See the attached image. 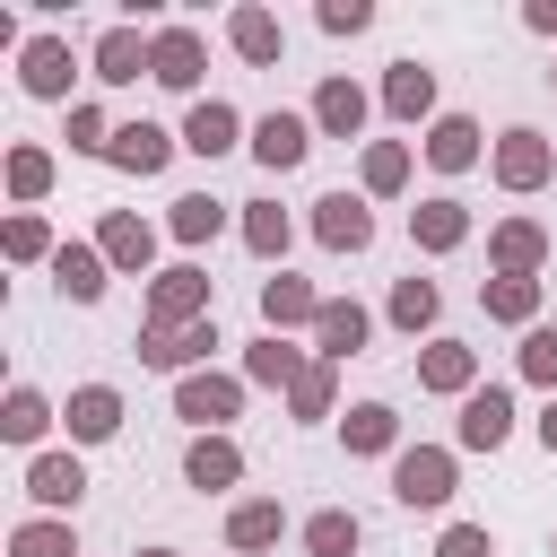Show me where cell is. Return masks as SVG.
I'll return each mask as SVG.
<instances>
[{
  "instance_id": "obj_40",
  "label": "cell",
  "mask_w": 557,
  "mask_h": 557,
  "mask_svg": "<svg viewBox=\"0 0 557 557\" xmlns=\"http://www.w3.org/2000/svg\"><path fill=\"white\" fill-rule=\"evenodd\" d=\"M296 540H305V557H357V540H366V531H357V513H348V505H322V513H305V531H296Z\"/></svg>"
},
{
  "instance_id": "obj_30",
  "label": "cell",
  "mask_w": 557,
  "mask_h": 557,
  "mask_svg": "<svg viewBox=\"0 0 557 557\" xmlns=\"http://www.w3.org/2000/svg\"><path fill=\"white\" fill-rule=\"evenodd\" d=\"M235 235H244V252H252V261H270V270H287V244H296V218H287L278 200H235Z\"/></svg>"
},
{
  "instance_id": "obj_7",
  "label": "cell",
  "mask_w": 557,
  "mask_h": 557,
  "mask_svg": "<svg viewBox=\"0 0 557 557\" xmlns=\"http://www.w3.org/2000/svg\"><path fill=\"white\" fill-rule=\"evenodd\" d=\"M209 348H226V339H218V313H209V322H183V331L139 322V366H157V374H174V383H183V374H200V366H209Z\"/></svg>"
},
{
  "instance_id": "obj_27",
  "label": "cell",
  "mask_w": 557,
  "mask_h": 557,
  "mask_svg": "<svg viewBox=\"0 0 557 557\" xmlns=\"http://www.w3.org/2000/svg\"><path fill=\"white\" fill-rule=\"evenodd\" d=\"M87 78H104V87H139V78H148V35H139V26H104V35L87 44Z\"/></svg>"
},
{
  "instance_id": "obj_8",
  "label": "cell",
  "mask_w": 557,
  "mask_h": 557,
  "mask_svg": "<svg viewBox=\"0 0 557 557\" xmlns=\"http://www.w3.org/2000/svg\"><path fill=\"white\" fill-rule=\"evenodd\" d=\"M313 139H322V131H313V113H287V104H278V113H261V122H252V139H244V148H252V165H261V174H296V165L313 157Z\"/></svg>"
},
{
  "instance_id": "obj_17",
  "label": "cell",
  "mask_w": 557,
  "mask_h": 557,
  "mask_svg": "<svg viewBox=\"0 0 557 557\" xmlns=\"http://www.w3.org/2000/svg\"><path fill=\"white\" fill-rule=\"evenodd\" d=\"M409 244H418L426 261L461 252V244H470V200H461V191H426V200L409 209Z\"/></svg>"
},
{
  "instance_id": "obj_34",
  "label": "cell",
  "mask_w": 557,
  "mask_h": 557,
  "mask_svg": "<svg viewBox=\"0 0 557 557\" xmlns=\"http://www.w3.org/2000/svg\"><path fill=\"white\" fill-rule=\"evenodd\" d=\"M278 540H287L278 496H235V505H226V548H235V557H261V548H278Z\"/></svg>"
},
{
  "instance_id": "obj_22",
  "label": "cell",
  "mask_w": 557,
  "mask_h": 557,
  "mask_svg": "<svg viewBox=\"0 0 557 557\" xmlns=\"http://www.w3.org/2000/svg\"><path fill=\"white\" fill-rule=\"evenodd\" d=\"M487 270L540 278V270H548V226H540V218H496V226H487Z\"/></svg>"
},
{
  "instance_id": "obj_25",
  "label": "cell",
  "mask_w": 557,
  "mask_h": 557,
  "mask_svg": "<svg viewBox=\"0 0 557 557\" xmlns=\"http://www.w3.org/2000/svg\"><path fill=\"white\" fill-rule=\"evenodd\" d=\"M183 487H200V496L244 487V444H235V435H191V444H183Z\"/></svg>"
},
{
  "instance_id": "obj_5",
  "label": "cell",
  "mask_w": 557,
  "mask_h": 557,
  "mask_svg": "<svg viewBox=\"0 0 557 557\" xmlns=\"http://www.w3.org/2000/svg\"><path fill=\"white\" fill-rule=\"evenodd\" d=\"M200 70H209L200 26H148V78H157L165 96H191V104H200Z\"/></svg>"
},
{
  "instance_id": "obj_20",
  "label": "cell",
  "mask_w": 557,
  "mask_h": 557,
  "mask_svg": "<svg viewBox=\"0 0 557 557\" xmlns=\"http://www.w3.org/2000/svg\"><path fill=\"white\" fill-rule=\"evenodd\" d=\"M374 104H383L392 122H409V131H426V122L444 113V104H435V70H426V61H392V70H383V87H374Z\"/></svg>"
},
{
  "instance_id": "obj_38",
  "label": "cell",
  "mask_w": 557,
  "mask_h": 557,
  "mask_svg": "<svg viewBox=\"0 0 557 557\" xmlns=\"http://www.w3.org/2000/svg\"><path fill=\"white\" fill-rule=\"evenodd\" d=\"M52 426H61V409H52V400H44V392H35V383H9V400H0V435H9V444H26V453H35V444H44V435H52Z\"/></svg>"
},
{
  "instance_id": "obj_24",
  "label": "cell",
  "mask_w": 557,
  "mask_h": 557,
  "mask_svg": "<svg viewBox=\"0 0 557 557\" xmlns=\"http://www.w3.org/2000/svg\"><path fill=\"white\" fill-rule=\"evenodd\" d=\"M540 305H548V278H505V270L479 278V313L505 331H540Z\"/></svg>"
},
{
  "instance_id": "obj_13",
  "label": "cell",
  "mask_w": 557,
  "mask_h": 557,
  "mask_svg": "<svg viewBox=\"0 0 557 557\" xmlns=\"http://www.w3.org/2000/svg\"><path fill=\"white\" fill-rule=\"evenodd\" d=\"M487 148H496V139H487L470 113H435V122L418 131V157H426L435 174H470V165H487Z\"/></svg>"
},
{
  "instance_id": "obj_15",
  "label": "cell",
  "mask_w": 557,
  "mask_h": 557,
  "mask_svg": "<svg viewBox=\"0 0 557 557\" xmlns=\"http://www.w3.org/2000/svg\"><path fill=\"white\" fill-rule=\"evenodd\" d=\"M305 113H313V131H322V139H366V122H374V96H366L348 70H331V78L313 87V104H305Z\"/></svg>"
},
{
  "instance_id": "obj_37",
  "label": "cell",
  "mask_w": 557,
  "mask_h": 557,
  "mask_svg": "<svg viewBox=\"0 0 557 557\" xmlns=\"http://www.w3.org/2000/svg\"><path fill=\"white\" fill-rule=\"evenodd\" d=\"M0 252H9L17 270H52V252H61V235L44 226V209H9V218H0Z\"/></svg>"
},
{
  "instance_id": "obj_3",
  "label": "cell",
  "mask_w": 557,
  "mask_h": 557,
  "mask_svg": "<svg viewBox=\"0 0 557 557\" xmlns=\"http://www.w3.org/2000/svg\"><path fill=\"white\" fill-rule=\"evenodd\" d=\"M244 374H218V366H200V374H183L174 383V418L191 426V435H226L235 418H244Z\"/></svg>"
},
{
  "instance_id": "obj_28",
  "label": "cell",
  "mask_w": 557,
  "mask_h": 557,
  "mask_svg": "<svg viewBox=\"0 0 557 557\" xmlns=\"http://www.w3.org/2000/svg\"><path fill=\"white\" fill-rule=\"evenodd\" d=\"M409 174H418V148H409V139H366V148H357V191H366V200H400Z\"/></svg>"
},
{
  "instance_id": "obj_46",
  "label": "cell",
  "mask_w": 557,
  "mask_h": 557,
  "mask_svg": "<svg viewBox=\"0 0 557 557\" xmlns=\"http://www.w3.org/2000/svg\"><path fill=\"white\" fill-rule=\"evenodd\" d=\"M522 26H531V35H548V44H557V0H522Z\"/></svg>"
},
{
  "instance_id": "obj_41",
  "label": "cell",
  "mask_w": 557,
  "mask_h": 557,
  "mask_svg": "<svg viewBox=\"0 0 557 557\" xmlns=\"http://www.w3.org/2000/svg\"><path fill=\"white\" fill-rule=\"evenodd\" d=\"M9 557H78V531H70V513H26V522L9 531Z\"/></svg>"
},
{
  "instance_id": "obj_23",
  "label": "cell",
  "mask_w": 557,
  "mask_h": 557,
  "mask_svg": "<svg viewBox=\"0 0 557 557\" xmlns=\"http://www.w3.org/2000/svg\"><path fill=\"white\" fill-rule=\"evenodd\" d=\"M122 418H131V409H122V392H113V383H78V392L61 400L70 453H78V444H113V435H122Z\"/></svg>"
},
{
  "instance_id": "obj_18",
  "label": "cell",
  "mask_w": 557,
  "mask_h": 557,
  "mask_svg": "<svg viewBox=\"0 0 557 557\" xmlns=\"http://www.w3.org/2000/svg\"><path fill=\"white\" fill-rule=\"evenodd\" d=\"M322 305H331V296H322L313 278H296V270H270V278H261V331H278V339H287V331H313Z\"/></svg>"
},
{
  "instance_id": "obj_4",
  "label": "cell",
  "mask_w": 557,
  "mask_h": 557,
  "mask_svg": "<svg viewBox=\"0 0 557 557\" xmlns=\"http://www.w3.org/2000/svg\"><path fill=\"white\" fill-rule=\"evenodd\" d=\"M209 305H218V278H209L200 261H165V270L148 278V322H157V331L209 322Z\"/></svg>"
},
{
  "instance_id": "obj_10",
  "label": "cell",
  "mask_w": 557,
  "mask_h": 557,
  "mask_svg": "<svg viewBox=\"0 0 557 557\" xmlns=\"http://www.w3.org/2000/svg\"><path fill=\"white\" fill-rule=\"evenodd\" d=\"M96 252L113 261V278H157V226L139 209H104L96 218Z\"/></svg>"
},
{
  "instance_id": "obj_29",
  "label": "cell",
  "mask_w": 557,
  "mask_h": 557,
  "mask_svg": "<svg viewBox=\"0 0 557 557\" xmlns=\"http://www.w3.org/2000/svg\"><path fill=\"white\" fill-rule=\"evenodd\" d=\"M226 226H235V200H218V191H183V200H165V235H174L183 252L218 244Z\"/></svg>"
},
{
  "instance_id": "obj_19",
  "label": "cell",
  "mask_w": 557,
  "mask_h": 557,
  "mask_svg": "<svg viewBox=\"0 0 557 557\" xmlns=\"http://www.w3.org/2000/svg\"><path fill=\"white\" fill-rule=\"evenodd\" d=\"M418 392H435V400H470V392H479V348L435 331V339L418 348Z\"/></svg>"
},
{
  "instance_id": "obj_26",
  "label": "cell",
  "mask_w": 557,
  "mask_h": 557,
  "mask_svg": "<svg viewBox=\"0 0 557 557\" xmlns=\"http://www.w3.org/2000/svg\"><path fill=\"white\" fill-rule=\"evenodd\" d=\"M26 496H35V513H78L87 461H78V453H35V461H26Z\"/></svg>"
},
{
  "instance_id": "obj_16",
  "label": "cell",
  "mask_w": 557,
  "mask_h": 557,
  "mask_svg": "<svg viewBox=\"0 0 557 557\" xmlns=\"http://www.w3.org/2000/svg\"><path fill=\"white\" fill-rule=\"evenodd\" d=\"M174 148H183V131H165V122H148V113H139V122H122V131H113L104 165H113V174H139V183H148V174H165V165H174Z\"/></svg>"
},
{
  "instance_id": "obj_1",
  "label": "cell",
  "mask_w": 557,
  "mask_h": 557,
  "mask_svg": "<svg viewBox=\"0 0 557 557\" xmlns=\"http://www.w3.org/2000/svg\"><path fill=\"white\" fill-rule=\"evenodd\" d=\"M453 496H461V453H453V444H400V461H392V505L444 513Z\"/></svg>"
},
{
  "instance_id": "obj_6",
  "label": "cell",
  "mask_w": 557,
  "mask_h": 557,
  "mask_svg": "<svg viewBox=\"0 0 557 557\" xmlns=\"http://www.w3.org/2000/svg\"><path fill=\"white\" fill-rule=\"evenodd\" d=\"M17 87L35 96V104H78L70 87H78V52H70V35H26V52H17Z\"/></svg>"
},
{
  "instance_id": "obj_39",
  "label": "cell",
  "mask_w": 557,
  "mask_h": 557,
  "mask_svg": "<svg viewBox=\"0 0 557 557\" xmlns=\"http://www.w3.org/2000/svg\"><path fill=\"white\" fill-rule=\"evenodd\" d=\"M287 418H296V426H322V418H339V366H331V357H313V366L296 374V392H287Z\"/></svg>"
},
{
  "instance_id": "obj_11",
  "label": "cell",
  "mask_w": 557,
  "mask_h": 557,
  "mask_svg": "<svg viewBox=\"0 0 557 557\" xmlns=\"http://www.w3.org/2000/svg\"><path fill=\"white\" fill-rule=\"evenodd\" d=\"M513 444V392L505 383H479L453 418V453H505Z\"/></svg>"
},
{
  "instance_id": "obj_32",
  "label": "cell",
  "mask_w": 557,
  "mask_h": 557,
  "mask_svg": "<svg viewBox=\"0 0 557 557\" xmlns=\"http://www.w3.org/2000/svg\"><path fill=\"white\" fill-rule=\"evenodd\" d=\"M383 322L400 331V339H435V322H444V287L435 278H392V296H383Z\"/></svg>"
},
{
  "instance_id": "obj_45",
  "label": "cell",
  "mask_w": 557,
  "mask_h": 557,
  "mask_svg": "<svg viewBox=\"0 0 557 557\" xmlns=\"http://www.w3.org/2000/svg\"><path fill=\"white\" fill-rule=\"evenodd\" d=\"M313 26H322V35H366V26H374V0H322Z\"/></svg>"
},
{
  "instance_id": "obj_49",
  "label": "cell",
  "mask_w": 557,
  "mask_h": 557,
  "mask_svg": "<svg viewBox=\"0 0 557 557\" xmlns=\"http://www.w3.org/2000/svg\"><path fill=\"white\" fill-rule=\"evenodd\" d=\"M548 87H557V70H548Z\"/></svg>"
},
{
  "instance_id": "obj_35",
  "label": "cell",
  "mask_w": 557,
  "mask_h": 557,
  "mask_svg": "<svg viewBox=\"0 0 557 557\" xmlns=\"http://www.w3.org/2000/svg\"><path fill=\"white\" fill-rule=\"evenodd\" d=\"M0 183H9V200H17V209H35V200L61 183V165H52V148H44V139H9V157H0Z\"/></svg>"
},
{
  "instance_id": "obj_12",
  "label": "cell",
  "mask_w": 557,
  "mask_h": 557,
  "mask_svg": "<svg viewBox=\"0 0 557 557\" xmlns=\"http://www.w3.org/2000/svg\"><path fill=\"white\" fill-rule=\"evenodd\" d=\"M226 52H235L244 70H278V61H287V26H278V9L235 0V9H226Z\"/></svg>"
},
{
  "instance_id": "obj_21",
  "label": "cell",
  "mask_w": 557,
  "mask_h": 557,
  "mask_svg": "<svg viewBox=\"0 0 557 557\" xmlns=\"http://www.w3.org/2000/svg\"><path fill=\"white\" fill-rule=\"evenodd\" d=\"M244 139H252V122H244L226 96H200V104L183 113V148H191V157H209V165H218V157H235Z\"/></svg>"
},
{
  "instance_id": "obj_43",
  "label": "cell",
  "mask_w": 557,
  "mask_h": 557,
  "mask_svg": "<svg viewBox=\"0 0 557 557\" xmlns=\"http://www.w3.org/2000/svg\"><path fill=\"white\" fill-rule=\"evenodd\" d=\"M113 131H122V122H113V113H104L96 96H78V104H70V131H61V139H70L78 157H104V148H113Z\"/></svg>"
},
{
  "instance_id": "obj_9",
  "label": "cell",
  "mask_w": 557,
  "mask_h": 557,
  "mask_svg": "<svg viewBox=\"0 0 557 557\" xmlns=\"http://www.w3.org/2000/svg\"><path fill=\"white\" fill-rule=\"evenodd\" d=\"M305 226H313L322 252H348V261H357V252L374 244V200H366V191H322Z\"/></svg>"
},
{
  "instance_id": "obj_44",
  "label": "cell",
  "mask_w": 557,
  "mask_h": 557,
  "mask_svg": "<svg viewBox=\"0 0 557 557\" xmlns=\"http://www.w3.org/2000/svg\"><path fill=\"white\" fill-rule=\"evenodd\" d=\"M435 557H496V531L487 522H444L435 531Z\"/></svg>"
},
{
  "instance_id": "obj_14",
  "label": "cell",
  "mask_w": 557,
  "mask_h": 557,
  "mask_svg": "<svg viewBox=\"0 0 557 557\" xmlns=\"http://www.w3.org/2000/svg\"><path fill=\"white\" fill-rule=\"evenodd\" d=\"M339 444H348V461H400V409L392 400H348L339 409Z\"/></svg>"
},
{
  "instance_id": "obj_47",
  "label": "cell",
  "mask_w": 557,
  "mask_h": 557,
  "mask_svg": "<svg viewBox=\"0 0 557 557\" xmlns=\"http://www.w3.org/2000/svg\"><path fill=\"white\" fill-rule=\"evenodd\" d=\"M531 435H540V453H557V400H540V418H531Z\"/></svg>"
},
{
  "instance_id": "obj_33",
  "label": "cell",
  "mask_w": 557,
  "mask_h": 557,
  "mask_svg": "<svg viewBox=\"0 0 557 557\" xmlns=\"http://www.w3.org/2000/svg\"><path fill=\"white\" fill-rule=\"evenodd\" d=\"M366 339H374V313H366L357 296H331V305H322V322H313V357L348 366V357H357Z\"/></svg>"
},
{
  "instance_id": "obj_42",
  "label": "cell",
  "mask_w": 557,
  "mask_h": 557,
  "mask_svg": "<svg viewBox=\"0 0 557 557\" xmlns=\"http://www.w3.org/2000/svg\"><path fill=\"white\" fill-rule=\"evenodd\" d=\"M513 374H522V383H540V392L557 400V322L522 331V348H513Z\"/></svg>"
},
{
  "instance_id": "obj_36",
  "label": "cell",
  "mask_w": 557,
  "mask_h": 557,
  "mask_svg": "<svg viewBox=\"0 0 557 557\" xmlns=\"http://www.w3.org/2000/svg\"><path fill=\"white\" fill-rule=\"evenodd\" d=\"M305 366H313V357H305L296 339L261 331V339L244 348V366H235V374H244V383H261V392H296V374H305Z\"/></svg>"
},
{
  "instance_id": "obj_48",
  "label": "cell",
  "mask_w": 557,
  "mask_h": 557,
  "mask_svg": "<svg viewBox=\"0 0 557 557\" xmlns=\"http://www.w3.org/2000/svg\"><path fill=\"white\" fill-rule=\"evenodd\" d=\"M139 557H183V548H165V540H157V548H139Z\"/></svg>"
},
{
  "instance_id": "obj_31",
  "label": "cell",
  "mask_w": 557,
  "mask_h": 557,
  "mask_svg": "<svg viewBox=\"0 0 557 557\" xmlns=\"http://www.w3.org/2000/svg\"><path fill=\"white\" fill-rule=\"evenodd\" d=\"M52 287H61L70 305H104V287H113V261L96 252V235H87V244L70 235V244L52 252Z\"/></svg>"
},
{
  "instance_id": "obj_2",
  "label": "cell",
  "mask_w": 557,
  "mask_h": 557,
  "mask_svg": "<svg viewBox=\"0 0 557 557\" xmlns=\"http://www.w3.org/2000/svg\"><path fill=\"white\" fill-rule=\"evenodd\" d=\"M487 174H496V191L531 200V191H548V183H557V139H548V131H531V122H505V131H496V148H487Z\"/></svg>"
}]
</instances>
